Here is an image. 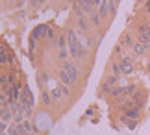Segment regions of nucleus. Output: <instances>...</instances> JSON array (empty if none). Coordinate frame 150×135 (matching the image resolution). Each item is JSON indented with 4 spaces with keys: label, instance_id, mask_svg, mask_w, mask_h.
<instances>
[{
    "label": "nucleus",
    "instance_id": "obj_24",
    "mask_svg": "<svg viewBox=\"0 0 150 135\" xmlns=\"http://www.w3.org/2000/svg\"><path fill=\"white\" fill-rule=\"evenodd\" d=\"M145 11H146V13H150V0H146V4H145Z\"/></svg>",
    "mask_w": 150,
    "mask_h": 135
},
{
    "label": "nucleus",
    "instance_id": "obj_13",
    "mask_svg": "<svg viewBox=\"0 0 150 135\" xmlns=\"http://www.w3.org/2000/svg\"><path fill=\"white\" fill-rule=\"evenodd\" d=\"M145 50H146V46L143 45V43H139V41H137V43L134 45V52H135V56H141V54H145Z\"/></svg>",
    "mask_w": 150,
    "mask_h": 135
},
{
    "label": "nucleus",
    "instance_id": "obj_2",
    "mask_svg": "<svg viewBox=\"0 0 150 135\" xmlns=\"http://www.w3.org/2000/svg\"><path fill=\"white\" fill-rule=\"evenodd\" d=\"M59 80H61V85H74L78 80V69L71 65V63H67L59 70Z\"/></svg>",
    "mask_w": 150,
    "mask_h": 135
},
{
    "label": "nucleus",
    "instance_id": "obj_1",
    "mask_svg": "<svg viewBox=\"0 0 150 135\" xmlns=\"http://www.w3.org/2000/svg\"><path fill=\"white\" fill-rule=\"evenodd\" d=\"M67 45H69V54L72 57H82L83 56V46L80 43V39L76 37V32L74 30L67 32Z\"/></svg>",
    "mask_w": 150,
    "mask_h": 135
},
{
    "label": "nucleus",
    "instance_id": "obj_12",
    "mask_svg": "<svg viewBox=\"0 0 150 135\" xmlns=\"http://www.w3.org/2000/svg\"><path fill=\"white\" fill-rule=\"evenodd\" d=\"M124 115H126V119H130V120H135L137 117H139V109H137V107H134V109H128Z\"/></svg>",
    "mask_w": 150,
    "mask_h": 135
},
{
    "label": "nucleus",
    "instance_id": "obj_16",
    "mask_svg": "<svg viewBox=\"0 0 150 135\" xmlns=\"http://www.w3.org/2000/svg\"><path fill=\"white\" fill-rule=\"evenodd\" d=\"M74 13H76V15H83V13H85L83 8H82V2H80V0H76V2H74Z\"/></svg>",
    "mask_w": 150,
    "mask_h": 135
},
{
    "label": "nucleus",
    "instance_id": "obj_4",
    "mask_svg": "<svg viewBox=\"0 0 150 135\" xmlns=\"http://www.w3.org/2000/svg\"><path fill=\"white\" fill-rule=\"evenodd\" d=\"M119 69H120V74H132V72H134L132 57L130 56H122V59L119 61Z\"/></svg>",
    "mask_w": 150,
    "mask_h": 135
},
{
    "label": "nucleus",
    "instance_id": "obj_18",
    "mask_svg": "<svg viewBox=\"0 0 150 135\" xmlns=\"http://www.w3.org/2000/svg\"><path fill=\"white\" fill-rule=\"evenodd\" d=\"M120 45H124V46H132V45H135V43L132 41V37H130V35H124V37H122V41H120Z\"/></svg>",
    "mask_w": 150,
    "mask_h": 135
},
{
    "label": "nucleus",
    "instance_id": "obj_8",
    "mask_svg": "<svg viewBox=\"0 0 150 135\" xmlns=\"http://www.w3.org/2000/svg\"><path fill=\"white\" fill-rule=\"evenodd\" d=\"M21 128H22V135H32V131H33V124L28 119L24 122H21Z\"/></svg>",
    "mask_w": 150,
    "mask_h": 135
},
{
    "label": "nucleus",
    "instance_id": "obj_29",
    "mask_svg": "<svg viewBox=\"0 0 150 135\" xmlns=\"http://www.w3.org/2000/svg\"><path fill=\"white\" fill-rule=\"evenodd\" d=\"M148 69H150V65H148Z\"/></svg>",
    "mask_w": 150,
    "mask_h": 135
},
{
    "label": "nucleus",
    "instance_id": "obj_28",
    "mask_svg": "<svg viewBox=\"0 0 150 135\" xmlns=\"http://www.w3.org/2000/svg\"><path fill=\"white\" fill-rule=\"evenodd\" d=\"M148 24H150V20H148Z\"/></svg>",
    "mask_w": 150,
    "mask_h": 135
},
{
    "label": "nucleus",
    "instance_id": "obj_27",
    "mask_svg": "<svg viewBox=\"0 0 150 135\" xmlns=\"http://www.w3.org/2000/svg\"><path fill=\"white\" fill-rule=\"evenodd\" d=\"M2 135H9V133H6V131H2Z\"/></svg>",
    "mask_w": 150,
    "mask_h": 135
},
{
    "label": "nucleus",
    "instance_id": "obj_19",
    "mask_svg": "<svg viewBox=\"0 0 150 135\" xmlns=\"http://www.w3.org/2000/svg\"><path fill=\"white\" fill-rule=\"evenodd\" d=\"M78 28H80L82 32H85V30H87V20H85L83 17H82V19H78Z\"/></svg>",
    "mask_w": 150,
    "mask_h": 135
},
{
    "label": "nucleus",
    "instance_id": "obj_9",
    "mask_svg": "<svg viewBox=\"0 0 150 135\" xmlns=\"http://www.w3.org/2000/svg\"><path fill=\"white\" fill-rule=\"evenodd\" d=\"M137 33L143 35V37H148L150 39V24H141L137 28Z\"/></svg>",
    "mask_w": 150,
    "mask_h": 135
},
{
    "label": "nucleus",
    "instance_id": "obj_7",
    "mask_svg": "<svg viewBox=\"0 0 150 135\" xmlns=\"http://www.w3.org/2000/svg\"><path fill=\"white\" fill-rule=\"evenodd\" d=\"M47 32H48V26H47V24H43V26H37L35 30H33L32 37H33V39H41V37H43V35L47 33Z\"/></svg>",
    "mask_w": 150,
    "mask_h": 135
},
{
    "label": "nucleus",
    "instance_id": "obj_21",
    "mask_svg": "<svg viewBox=\"0 0 150 135\" xmlns=\"http://www.w3.org/2000/svg\"><path fill=\"white\" fill-rule=\"evenodd\" d=\"M57 45H59V48H65L67 39H65V37H59V39H57Z\"/></svg>",
    "mask_w": 150,
    "mask_h": 135
},
{
    "label": "nucleus",
    "instance_id": "obj_23",
    "mask_svg": "<svg viewBox=\"0 0 150 135\" xmlns=\"http://www.w3.org/2000/svg\"><path fill=\"white\" fill-rule=\"evenodd\" d=\"M132 93H135V85H128V87H126V96L132 95Z\"/></svg>",
    "mask_w": 150,
    "mask_h": 135
},
{
    "label": "nucleus",
    "instance_id": "obj_6",
    "mask_svg": "<svg viewBox=\"0 0 150 135\" xmlns=\"http://www.w3.org/2000/svg\"><path fill=\"white\" fill-rule=\"evenodd\" d=\"M98 13H100V17L104 19V17H108L111 11H109V2L108 0H102V2L98 4Z\"/></svg>",
    "mask_w": 150,
    "mask_h": 135
},
{
    "label": "nucleus",
    "instance_id": "obj_30",
    "mask_svg": "<svg viewBox=\"0 0 150 135\" xmlns=\"http://www.w3.org/2000/svg\"><path fill=\"white\" fill-rule=\"evenodd\" d=\"M41 135H43V133H41Z\"/></svg>",
    "mask_w": 150,
    "mask_h": 135
},
{
    "label": "nucleus",
    "instance_id": "obj_17",
    "mask_svg": "<svg viewBox=\"0 0 150 135\" xmlns=\"http://www.w3.org/2000/svg\"><path fill=\"white\" fill-rule=\"evenodd\" d=\"M41 100H43L45 105H50V102H52V95H50L48 91H45V93H43V96H41Z\"/></svg>",
    "mask_w": 150,
    "mask_h": 135
},
{
    "label": "nucleus",
    "instance_id": "obj_5",
    "mask_svg": "<svg viewBox=\"0 0 150 135\" xmlns=\"http://www.w3.org/2000/svg\"><path fill=\"white\" fill-rule=\"evenodd\" d=\"M50 95H52V100H61L63 96L69 95V89H67V85H57L50 91Z\"/></svg>",
    "mask_w": 150,
    "mask_h": 135
},
{
    "label": "nucleus",
    "instance_id": "obj_22",
    "mask_svg": "<svg viewBox=\"0 0 150 135\" xmlns=\"http://www.w3.org/2000/svg\"><path fill=\"white\" fill-rule=\"evenodd\" d=\"M59 59H67V48H59Z\"/></svg>",
    "mask_w": 150,
    "mask_h": 135
},
{
    "label": "nucleus",
    "instance_id": "obj_14",
    "mask_svg": "<svg viewBox=\"0 0 150 135\" xmlns=\"http://www.w3.org/2000/svg\"><path fill=\"white\" fill-rule=\"evenodd\" d=\"M8 133L9 135H22V128H21V124H13L8 130Z\"/></svg>",
    "mask_w": 150,
    "mask_h": 135
},
{
    "label": "nucleus",
    "instance_id": "obj_20",
    "mask_svg": "<svg viewBox=\"0 0 150 135\" xmlns=\"http://www.w3.org/2000/svg\"><path fill=\"white\" fill-rule=\"evenodd\" d=\"M137 41H139V43H143L146 48H150V39H148V37H143V35H139V37H137Z\"/></svg>",
    "mask_w": 150,
    "mask_h": 135
},
{
    "label": "nucleus",
    "instance_id": "obj_3",
    "mask_svg": "<svg viewBox=\"0 0 150 135\" xmlns=\"http://www.w3.org/2000/svg\"><path fill=\"white\" fill-rule=\"evenodd\" d=\"M21 105L24 107L26 111H30L32 113V107H33V95H32V91H30V87H24L21 93Z\"/></svg>",
    "mask_w": 150,
    "mask_h": 135
},
{
    "label": "nucleus",
    "instance_id": "obj_10",
    "mask_svg": "<svg viewBox=\"0 0 150 135\" xmlns=\"http://www.w3.org/2000/svg\"><path fill=\"white\" fill-rule=\"evenodd\" d=\"M13 119V111L9 107H2V122H9Z\"/></svg>",
    "mask_w": 150,
    "mask_h": 135
},
{
    "label": "nucleus",
    "instance_id": "obj_15",
    "mask_svg": "<svg viewBox=\"0 0 150 135\" xmlns=\"http://www.w3.org/2000/svg\"><path fill=\"white\" fill-rule=\"evenodd\" d=\"M6 61H8V54H6V46L2 45V46H0V63L6 65Z\"/></svg>",
    "mask_w": 150,
    "mask_h": 135
},
{
    "label": "nucleus",
    "instance_id": "obj_25",
    "mask_svg": "<svg viewBox=\"0 0 150 135\" xmlns=\"http://www.w3.org/2000/svg\"><path fill=\"white\" fill-rule=\"evenodd\" d=\"M52 35H54V30H50V28H48V32H47V37H52Z\"/></svg>",
    "mask_w": 150,
    "mask_h": 135
},
{
    "label": "nucleus",
    "instance_id": "obj_26",
    "mask_svg": "<svg viewBox=\"0 0 150 135\" xmlns=\"http://www.w3.org/2000/svg\"><path fill=\"white\" fill-rule=\"evenodd\" d=\"M89 2H91V4H100L102 0H89Z\"/></svg>",
    "mask_w": 150,
    "mask_h": 135
},
{
    "label": "nucleus",
    "instance_id": "obj_11",
    "mask_svg": "<svg viewBox=\"0 0 150 135\" xmlns=\"http://www.w3.org/2000/svg\"><path fill=\"white\" fill-rule=\"evenodd\" d=\"M100 20H102V17L98 11H91V24L93 26H100Z\"/></svg>",
    "mask_w": 150,
    "mask_h": 135
}]
</instances>
